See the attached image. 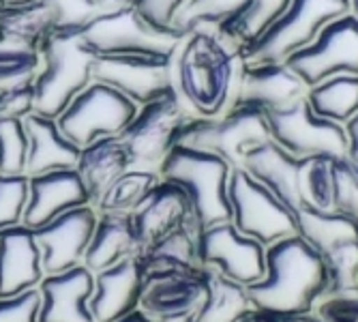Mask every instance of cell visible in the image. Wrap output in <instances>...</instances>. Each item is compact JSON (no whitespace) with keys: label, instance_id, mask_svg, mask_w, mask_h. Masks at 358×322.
<instances>
[{"label":"cell","instance_id":"cell-47","mask_svg":"<svg viewBox=\"0 0 358 322\" xmlns=\"http://www.w3.org/2000/svg\"><path fill=\"white\" fill-rule=\"evenodd\" d=\"M241 322H283V320L281 318H275V316H268V314H262V312H251Z\"/></svg>","mask_w":358,"mask_h":322},{"label":"cell","instance_id":"cell-4","mask_svg":"<svg viewBox=\"0 0 358 322\" xmlns=\"http://www.w3.org/2000/svg\"><path fill=\"white\" fill-rule=\"evenodd\" d=\"M232 166L221 157L195 150L187 146H174L159 168V178L178 185L191 202L193 221L198 232L217 223L232 221V206L227 196Z\"/></svg>","mask_w":358,"mask_h":322},{"label":"cell","instance_id":"cell-14","mask_svg":"<svg viewBox=\"0 0 358 322\" xmlns=\"http://www.w3.org/2000/svg\"><path fill=\"white\" fill-rule=\"evenodd\" d=\"M96 219H99V213L94 211V206L84 204L32 230L41 249V265L45 275L69 271L84 262V253L92 239Z\"/></svg>","mask_w":358,"mask_h":322},{"label":"cell","instance_id":"cell-5","mask_svg":"<svg viewBox=\"0 0 358 322\" xmlns=\"http://www.w3.org/2000/svg\"><path fill=\"white\" fill-rule=\"evenodd\" d=\"M266 140H271L266 114L259 108L238 104L221 116L189 118L176 146L213 153L236 170L243 166L245 155Z\"/></svg>","mask_w":358,"mask_h":322},{"label":"cell","instance_id":"cell-1","mask_svg":"<svg viewBox=\"0 0 358 322\" xmlns=\"http://www.w3.org/2000/svg\"><path fill=\"white\" fill-rule=\"evenodd\" d=\"M247 62L217 28H195L168 56L170 92L191 118H213L241 104Z\"/></svg>","mask_w":358,"mask_h":322},{"label":"cell","instance_id":"cell-17","mask_svg":"<svg viewBox=\"0 0 358 322\" xmlns=\"http://www.w3.org/2000/svg\"><path fill=\"white\" fill-rule=\"evenodd\" d=\"M144 288L146 281L138 255H129L94 273V293L88 301L94 322H114L140 309Z\"/></svg>","mask_w":358,"mask_h":322},{"label":"cell","instance_id":"cell-3","mask_svg":"<svg viewBox=\"0 0 358 322\" xmlns=\"http://www.w3.org/2000/svg\"><path fill=\"white\" fill-rule=\"evenodd\" d=\"M41 52L43 67L32 82V112L56 120L92 82L96 54L84 41L82 30L52 32Z\"/></svg>","mask_w":358,"mask_h":322},{"label":"cell","instance_id":"cell-52","mask_svg":"<svg viewBox=\"0 0 358 322\" xmlns=\"http://www.w3.org/2000/svg\"><path fill=\"white\" fill-rule=\"evenodd\" d=\"M170 322H195L193 318H185V320H170Z\"/></svg>","mask_w":358,"mask_h":322},{"label":"cell","instance_id":"cell-31","mask_svg":"<svg viewBox=\"0 0 358 322\" xmlns=\"http://www.w3.org/2000/svg\"><path fill=\"white\" fill-rule=\"evenodd\" d=\"M54 32V18L45 0L28 5H0V39L41 46Z\"/></svg>","mask_w":358,"mask_h":322},{"label":"cell","instance_id":"cell-2","mask_svg":"<svg viewBox=\"0 0 358 322\" xmlns=\"http://www.w3.org/2000/svg\"><path fill=\"white\" fill-rule=\"evenodd\" d=\"M327 290L324 258L296 234L266 247L264 277L247 286V295L255 312L285 320L311 314Z\"/></svg>","mask_w":358,"mask_h":322},{"label":"cell","instance_id":"cell-33","mask_svg":"<svg viewBox=\"0 0 358 322\" xmlns=\"http://www.w3.org/2000/svg\"><path fill=\"white\" fill-rule=\"evenodd\" d=\"M159 181L161 178L157 172L129 168L103 191V196L92 206L99 215H103V213L131 215Z\"/></svg>","mask_w":358,"mask_h":322},{"label":"cell","instance_id":"cell-10","mask_svg":"<svg viewBox=\"0 0 358 322\" xmlns=\"http://www.w3.org/2000/svg\"><path fill=\"white\" fill-rule=\"evenodd\" d=\"M227 196L232 206V223L241 234L264 247L296 237V213L245 170H232Z\"/></svg>","mask_w":358,"mask_h":322},{"label":"cell","instance_id":"cell-11","mask_svg":"<svg viewBox=\"0 0 358 322\" xmlns=\"http://www.w3.org/2000/svg\"><path fill=\"white\" fill-rule=\"evenodd\" d=\"M309 88L335 78L358 76V18L345 13L320 30L315 41L285 60Z\"/></svg>","mask_w":358,"mask_h":322},{"label":"cell","instance_id":"cell-46","mask_svg":"<svg viewBox=\"0 0 358 322\" xmlns=\"http://www.w3.org/2000/svg\"><path fill=\"white\" fill-rule=\"evenodd\" d=\"M103 15L108 13H116V11H122V9H129V7H136L138 0H92Z\"/></svg>","mask_w":358,"mask_h":322},{"label":"cell","instance_id":"cell-42","mask_svg":"<svg viewBox=\"0 0 358 322\" xmlns=\"http://www.w3.org/2000/svg\"><path fill=\"white\" fill-rule=\"evenodd\" d=\"M317 322H358V290L356 293H327L313 312Z\"/></svg>","mask_w":358,"mask_h":322},{"label":"cell","instance_id":"cell-9","mask_svg":"<svg viewBox=\"0 0 358 322\" xmlns=\"http://www.w3.org/2000/svg\"><path fill=\"white\" fill-rule=\"evenodd\" d=\"M189 118L191 116L180 108L172 92L140 106L134 120L118 136L127 148L131 168L159 174L161 164L176 146L180 129Z\"/></svg>","mask_w":358,"mask_h":322},{"label":"cell","instance_id":"cell-40","mask_svg":"<svg viewBox=\"0 0 358 322\" xmlns=\"http://www.w3.org/2000/svg\"><path fill=\"white\" fill-rule=\"evenodd\" d=\"M28 204V176L0 174V230L20 225Z\"/></svg>","mask_w":358,"mask_h":322},{"label":"cell","instance_id":"cell-43","mask_svg":"<svg viewBox=\"0 0 358 322\" xmlns=\"http://www.w3.org/2000/svg\"><path fill=\"white\" fill-rule=\"evenodd\" d=\"M41 307L39 290H28L24 295L0 299V322H37Z\"/></svg>","mask_w":358,"mask_h":322},{"label":"cell","instance_id":"cell-30","mask_svg":"<svg viewBox=\"0 0 358 322\" xmlns=\"http://www.w3.org/2000/svg\"><path fill=\"white\" fill-rule=\"evenodd\" d=\"M251 312L255 309L249 301L247 286L208 271L206 295L193 316L195 322H241Z\"/></svg>","mask_w":358,"mask_h":322},{"label":"cell","instance_id":"cell-19","mask_svg":"<svg viewBox=\"0 0 358 322\" xmlns=\"http://www.w3.org/2000/svg\"><path fill=\"white\" fill-rule=\"evenodd\" d=\"M206 269L146 281L140 309L155 322L193 318L206 295Z\"/></svg>","mask_w":358,"mask_h":322},{"label":"cell","instance_id":"cell-32","mask_svg":"<svg viewBox=\"0 0 358 322\" xmlns=\"http://www.w3.org/2000/svg\"><path fill=\"white\" fill-rule=\"evenodd\" d=\"M307 102L317 116L345 125L358 114V76H335L311 86Z\"/></svg>","mask_w":358,"mask_h":322},{"label":"cell","instance_id":"cell-22","mask_svg":"<svg viewBox=\"0 0 358 322\" xmlns=\"http://www.w3.org/2000/svg\"><path fill=\"white\" fill-rule=\"evenodd\" d=\"M309 86L285 62L247 64L241 104L259 108L264 114L281 112L307 99Z\"/></svg>","mask_w":358,"mask_h":322},{"label":"cell","instance_id":"cell-34","mask_svg":"<svg viewBox=\"0 0 358 322\" xmlns=\"http://www.w3.org/2000/svg\"><path fill=\"white\" fill-rule=\"evenodd\" d=\"M43 67L41 46L0 39V90L32 86Z\"/></svg>","mask_w":358,"mask_h":322},{"label":"cell","instance_id":"cell-23","mask_svg":"<svg viewBox=\"0 0 358 322\" xmlns=\"http://www.w3.org/2000/svg\"><path fill=\"white\" fill-rule=\"evenodd\" d=\"M241 170H245L249 176H253L257 183H262L268 191H273L289 211L296 213L301 209V196H299L301 159L292 157L273 140H266L264 144L251 148L243 159Z\"/></svg>","mask_w":358,"mask_h":322},{"label":"cell","instance_id":"cell-35","mask_svg":"<svg viewBox=\"0 0 358 322\" xmlns=\"http://www.w3.org/2000/svg\"><path fill=\"white\" fill-rule=\"evenodd\" d=\"M301 209L331 211L333 206V159L305 157L299 170Z\"/></svg>","mask_w":358,"mask_h":322},{"label":"cell","instance_id":"cell-26","mask_svg":"<svg viewBox=\"0 0 358 322\" xmlns=\"http://www.w3.org/2000/svg\"><path fill=\"white\" fill-rule=\"evenodd\" d=\"M129 168H131L129 155L118 136L94 140L92 144L80 148V157L76 164V172L88 191L90 204L99 200L103 191Z\"/></svg>","mask_w":358,"mask_h":322},{"label":"cell","instance_id":"cell-39","mask_svg":"<svg viewBox=\"0 0 358 322\" xmlns=\"http://www.w3.org/2000/svg\"><path fill=\"white\" fill-rule=\"evenodd\" d=\"M322 258H324L327 275H329L327 293H356L358 290V241L341 245Z\"/></svg>","mask_w":358,"mask_h":322},{"label":"cell","instance_id":"cell-28","mask_svg":"<svg viewBox=\"0 0 358 322\" xmlns=\"http://www.w3.org/2000/svg\"><path fill=\"white\" fill-rule=\"evenodd\" d=\"M289 5L292 0H247L230 20L217 28V32L232 48L245 52L287 11Z\"/></svg>","mask_w":358,"mask_h":322},{"label":"cell","instance_id":"cell-29","mask_svg":"<svg viewBox=\"0 0 358 322\" xmlns=\"http://www.w3.org/2000/svg\"><path fill=\"white\" fill-rule=\"evenodd\" d=\"M296 234L313 251H317L320 255H327L341 245L358 241V225L335 211L299 209Z\"/></svg>","mask_w":358,"mask_h":322},{"label":"cell","instance_id":"cell-36","mask_svg":"<svg viewBox=\"0 0 358 322\" xmlns=\"http://www.w3.org/2000/svg\"><path fill=\"white\" fill-rule=\"evenodd\" d=\"M247 0H187L176 13L172 28L189 32L195 28H219L230 20Z\"/></svg>","mask_w":358,"mask_h":322},{"label":"cell","instance_id":"cell-20","mask_svg":"<svg viewBox=\"0 0 358 322\" xmlns=\"http://www.w3.org/2000/svg\"><path fill=\"white\" fill-rule=\"evenodd\" d=\"M37 290L41 295L37 322H94L88 309L94 293V273L84 265L45 275Z\"/></svg>","mask_w":358,"mask_h":322},{"label":"cell","instance_id":"cell-24","mask_svg":"<svg viewBox=\"0 0 358 322\" xmlns=\"http://www.w3.org/2000/svg\"><path fill=\"white\" fill-rule=\"evenodd\" d=\"M24 127L28 134L26 176L62 168H76L80 148L69 138H64L54 118L32 112L24 118Z\"/></svg>","mask_w":358,"mask_h":322},{"label":"cell","instance_id":"cell-6","mask_svg":"<svg viewBox=\"0 0 358 322\" xmlns=\"http://www.w3.org/2000/svg\"><path fill=\"white\" fill-rule=\"evenodd\" d=\"M185 32L148 20L138 7L96 18L82 37L96 56H161L168 58Z\"/></svg>","mask_w":358,"mask_h":322},{"label":"cell","instance_id":"cell-15","mask_svg":"<svg viewBox=\"0 0 358 322\" xmlns=\"http://www.w3.org/2000/svg\"><path fill=\"white\" fill-rule=\"evenodd\" d=\"M92 80L112 86L138 106L170 92L168 58L161 56H96Z\"/></svg>","mask_w":358,"mask_h":322},{"label":"cell","instance_id":"cell-8","mask_svg":"<svg viewBox=\"0 0 358 322\" xmlns=\"http://www.w3.org/2000/svg\"><path fill=\"white\" fill-rule=\"evenodd\" d=\"M138 104L108 84L90 82L56 118L64 138L84 148L101 138H114L138 114Z\"/></svg>","mask_w":358,"mask_h":322},{"label":"cell","instance_id":"cell-25","mask_svg":"<svg viewBox=\"0 0 358 322\" xmlns=\"http://www.w3.org/2000/svg\"><path fill=\"white\" fill-rule=\"evenodd\" d=\"M195 241H198V232L189 225H182V228L166 234L164 239L155 241L152 245L140 249L136 255L144 273V281L202 269Z\"/></svg>","mask_w":358,"mask_h":322},{"label":"cell","instance_id":"cell-37","mask_svg":"<svg viewBox=\"0 0 358 322\" xmlns=\"http://www.w3.org/2000/svg\"><path fill=\"white\" fill-rule=\"evenodd\" d=\"M28 134L24 118H0V174H26Z\"/></svg>","mask_w":358,"mask_h":322},{"label":"cell","instance_id":"cell-41","mask_svg":"<svg viewBox=\"0 0 358 322\" xmlns=\"http://www.w3.org/2000/svg\"><path fill=\"white\" fill-rule=\"evenodd\" d=\"M54 18L56 30H84L103 13L96 9L92 0H45Z\"/></svg>","mask_w":358,"mask_h":322},{"label":"cell","instance_id":"cell-48","mask_svg":"<svg viewBox=\"0 0 358 322\" xmlns=\"http://www.w3.org/2000/svg\"><path fill=\"white\" fill-rule=\"evenodd\" d=\"M114 322H155V320H150L142 309H136L134 314H129V316H124L120 320H114Z\"/></svg>","mask_w":358,"mask_h":322},{"label":"cell","instance_id":"cell-50","mask_svg":"<svg viewBox=\"0 0 358 322\" xmlns=\"http://www.w3.org/2000/svg\"><path fill=\"white\" fill-rule=\"evenodd\" d=\"M28 3H37V0H0V5H5V7H15V5H28Z\"/></svg>","mask_w":358,"mask_h":322},{"label":"cell","instance_id":"cell-18","mask_svg":"<svg viewBox=\"0 0 358 322\" xmlns=\"http://www.w3.org/2000/svg\"><path fill=\"white\" fill-rule=\"evenodd\" d=\"M84 204H90V196L76 168L28 176V204L22 225L37 230L54 217Z\"/></svg>","mask_w":358,"mask_h":322},{"label":"cell","instance_id":"cell-49","mask_svg":"<svg viewBox=\"0 0 358 322\" xmlns=\"http://www.w3.org/2000/svg\"><path fill=\"white\" fill-rule=\"evenodd\" d=\"M283 322H317V318L313 314H303V316H294V318H285Z\"/></svg>","mask_w":358,"mask_h":322},{"label":"cell","instance_id":"cell-7","mask_svg":"<svg viewBox=\"0 0 358 322\" xmlns=\"http://www.w3.org/2000/svg\"><path fill=\"white\" fill-rule=\"evenodd\" d=\"M350 13L348 0H292L287 11L243 52L247 64L285 62L311 46L329 22Z\"/></svg>","mask_w":358,"mask_h":322},{"label":"cell","instance_id":"cell-51","mask_svg":"<svg viewBox=\"0 0 358 322\" xmlns=\"http://www.w3.org/2000/svg\"><path fill=\"white\" fill-rule=\"evenodd\" d=\"M350 3V13L358 18V0H348Z\"/></svg>","mask_w":358,"mask_h":322},{"label":"cell","instance_id":"cell-45","mask_svg":"<svg viewBox=\"0 0 358 322\" xmlns=\"http://www.w3.org/2000/svg\"><path fill=\"white\" fill-rule=\"evenodd\" d=\"M343 127H345V136H348L345 159H350L354 166H358V114L354 118H350Z\"/></svg>","mask_w":358,"mask_h":322},{"label":"cell","instance_id":"cell-16","mask_svg":"<svg viewBox=\"0 0 358 322\" xmlns=\"http://www.w3.org/2000/svg\"><path fill=\"white\" fill-rule=\"evenodd\" d=\"M129 217H131L138 251L182 228V225H189V228L198 232L187 193L178 185L168 181H159L142 200V204Z\"/></svg>","mask_w":358,"mask_h":322},{"label":"cell","instance_id":"cell-44","mask_svg":"<svg viewBox=\"0 0 358 322\" xmlns=\"http://www.w3.org/2000/svg\"><path fill=\"white\" fill-rule=\"evenodd\" d=\"M187 3V0H138V9L148 18L152 20L155 24H161V26H170L172 28V22L176 18V13L180 11V7Z\"/></svg>","mask_w":358,"mask_h":322},{"label":"cell","instance_id":"cell-21","mask_svg":"<svg viewBox=\"0 0 358 322\" xmlns=\"http://www.w3.org/2000/svg\"><path fill=\"white\" fill-rule=\"evenodd\" d=\"M45 277L35 232L26 225L0 230V299L39 288Z\"/></svg>","mask_w":358,"mask_h":322},{"label":"cell","instance_id":"cell-38","mask_svg":"<svg viewBox=\"0 0 358 322\" xmlns=\"http://www.w3.org/2000/svg\"><path fill=\"white\" fill-rule=\"evenodd\" d=\"M331 211L358 225V166L350 159H333V206Z\"/></svg>","mask_w":358,"mask_h":322},{"label":"cell","instance_id":"cell-12","mask_svg":"<svg viewBox=\"0 0 358 322\" xmlns=\"http://www.w3.org/2000/svg\"><path fill=\"white\" fill-rule=\"evenodd\" d=\"M266 120L271 129V140L287 150L292 157H345V127L317 116L307 99L287 110L266 114Z\"/></svg>","mask_w":358,"mask_h":322},{"label":"cell","instance_id":"cell-13","mask_svg":"<svg viewBox=\"0 0 358 322\" xmlns=\"http://www.w3.org/2000/svg\"><path fill=\"white\" fill-rule=\"evenodd\" d=\"M200 267L219 273L243 286H251L264 277L266 247L241 234L232 221L217 223L198 234Z\"/></svg>","mask_w":358,"mask_h":322},{"label":"cell","instance_id":"cell-27","mask_svg":"<svg viewBox=\"0 0 358 322\" xmlns=\"http://www.w3.org/2000/svg\"><path fill=\"white\" fill-rule=\"evenodd\" d=\"M138 253V241L134 234L131 217L118 213H103L96 219L92 239L84 253V267L99 273L129 255Z\"/></svg>","mask_w":358,"mask_h":322}]
</instances>
